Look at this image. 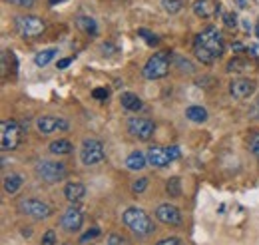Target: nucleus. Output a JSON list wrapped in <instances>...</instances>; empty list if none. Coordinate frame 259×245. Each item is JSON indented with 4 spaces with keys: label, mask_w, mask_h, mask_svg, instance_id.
<instances>
[{
    "label": "nucleus",
    "mask_w": 259,
    "mask_h": 245,
    "mask_svg": "<svg viewBox=\"0 0 259 245\" xmlns=\"http://www.w3.org/2000/svg\"><path fill=\"white\" fill-rule=\"evenodd\" d=\"M171 52L169 50H158L154 56H150V60L144 66V78L146 80H160L163 76H167L169 66H171Z\"/></svg>",
    "instance_id": "nucleus-3"
},
{
    "label": "nucleus",
    "mask_w": 259,
    "mask_h": 245,
    "mask_svg": "<svg viewBox=\"0 0 259 245\" xmlns=\"http://www.w3.org/2000/svg\"><path fill=\"white\" fill-rule=\"evenodd\" d=\"M56 54H58V50H56V48H48V50H42V52H38V54L34 56V64H36L38 68H42V66H48L50 62L56 58Z\"/></svg>",
    "instance_id": "nucleus-24"
},
{
    "label": "nucleus",
    "mask_w": 259,
    "mask_h": 245,
    "mask_svg": "<svg viewBox=\"0 0 259 245\" xmlns=\"http://www.w3.org/2000/svg\"><path fill=\"white\" fill-rule=\"evenodd\" d=\"M124 241H126V239H124L122 235H116V233H112V235L108 237V245H122Z\"/></svg>",
    "instance_id": "nucleus-35"
},
{
    "label": "nucleus",
    "mask_w": 259,
    "mask_h": 245,
    "mask_svg": "<svg viewBox=\"0 0 259 245\" xmlns=\"http://www.w3.org/2000/svg\"><path fill=\"white\" fill-rule=\"evenodd\" d=\"M20 212L24 215H28V217H32V219H36V221L48 219L50 215L54 214V210L48 203L40 201V199H24V201H20Z\"/></svg>",
    "instance_id": "nucleus-8"
},
{
    "label": "nucleus",
    "mask_w": 259,
    "mask_h": 245,
    "mask_svg": "<svg viewBox=\"0 0 259 245\" xmlns=\"http://www.w3.org/2000/svg\"><path fill=\"white\" fill-rule=\"evenodd\" d=\"M120 102H122V108H124V110H128V112H140V110H142V100L132 92L122 94Z\"/></svg>",
    "instance_id": "nucleus-21"
},
{
    "label": "nucleus",
    "mask_w": 259,
    "mask_h": 245,
    "mask_svg": "<svg viewBox=\"0 0 259 245\" xmlns=\"http://www.w3.org/2000/svg\"><path fill=\"white\" fill-rule=\"evenodd\" d=\"M224 24H226L227 28H235L237 26V16L231 14V12H226L224 14Z\"/></svg>",
    "instance_id": "nucleus-33"
},
{
    "label": "nucleus",
    "mask_w": 259,
    "mask_h": 245,
    "mask_svg": "<svg viewBox=\"0 0 259 245\" xmlns=\"http://www.w3.org/2000/svg\"><path fill=\"white\" fill-rule=\"evenodd\" d=\"M146 155H148V166H152V168H165L174 161L171 155H169V150L160 148V146H152Z\"/></svg>",
    "instance_id": "nucleus-14"
},
{
    "label": "nucleus",
    "mask_w": 259,
    "mask_h": 245,
    "mask_svg": "<svg viewBox=\"0 0 259 245\" xmlns=\"http://www.w3.org/2000/svg\"><path fill=\"white\" fill-rule=\"evenodd\" d=\"M70 64H72V58H62V60H58L56 68H58V70H66Z\"/></svg>",
    "instance_id": "nucleus-37"
},
{
    "label": "nucleus",
    "mask_w": 259,
    "mask_h": 245,
    "mask_svg": "<svg viewBox=\"0 0 259 245\" xmlns=\"http://www.w3.org/2000/svg\"><path fill=\"white\" fill-rule=\"evenodd\" d=\"M165 191L171 197H180L182 195V182H180V178H169V182L165 184Z\"/></svg>",
    "instance_id": "nucleus-25"
},
{
    "label": "nucleus",
    "mask_w": 259,
    "mask_h": 245,
    "mask_svg": "<svg viewBox=\"0 0 259 245\" xmlns=\"http://www.w3.org/2000/svg\"><path fill=\"white\" fill-rule=\"evenodd\" d=\"M4 2H8L12 6H18V8H32L36 4V0H4Z\"/></svg>",
    "instance_id": "nucleus-32"
},
{
    "label": "nucleus",
    "mask_w": 259,
    "mask_h": 245,
    "mask_svg": "<svg viewBox=\"0 0 259 245\" xmlns=\"http://www.w3.org/2000/svg\"><path fill=\"white\" fill-rule=\"evenodd\" d=\"M224 52H226V40L218 26L209 24L197 32V36L194 38V54L201 64L205 66L213 64L224 56Z\"/></svg>",
    "instance_id": "nucleus-1"
},
{
    "label": "nucleus",
    "mask_w": 259,
    "mask_h": 245,
    "mask_svg": "<svg viewBox=\"0 0 259 245\" xmlns=\"http://www.w3.org/2000/svg\"><path fill=\"white\" fill-rule=\"evenodd\" d=\"M146 187H148V180H146V178H140V180H136V182L132 184V193H134V195H140V193L146 191Z\"/></svg>",
    "instance_id": "nucleus-28"
},
{
    "label": "nucleus",
    "mask_w": 259,
    "mask_h": 245,
    "mask_svg": "<svg viewBox=\"0 0 259 245\" xmlns=\"http://www.w3.org/2000/svg\"><path fill=\"white\" fill-rule=\"evenodd\" d=\"M48 150L54 155H68V153H72L74 148H72V142H68V140H54L48 146Z\"/></svg>",
    "instance_id": "nucleus-23"
},
{
    "label": "nucleus",
    "mask_w": 259,
    "mask_h": 245,
    "mask_svg": "<svg viewBox=\"0 0 259 245\" xmlns=\"http://www.w3.org/2000/svg\"><path fill=\"white\" fill-rule=\"evenodd\" d=\"M14 30L22 38H36L46 30V24L34 14H18L14 16Z\"/></svg>",
    "instance_id": "nucleus-6"
},
{
    "label": "nucleus",
    "mask_w": 259,
    "mask_h": 245,
    "mask_svg": "<svg viewBox=\"0 0 259 245\" xmlns=\"http://www.w3.org/2000/svg\"><path fill=\"white\" fill-rule=\"evenodd\" d=\"M108 96H110V90H108V88H94V90H92V98H96L98 102L108 100Z\"/></svg>",
    "instance_id": "nucleus-31"
},
{
    "label": "nucleus",
    "mask_w": 259,
    "mask_h": 245,
    "mask_svg": "<svg viewBox=\"0 0 259 245\" xmlns=\"http://www.w3.org/2000/svg\"><path fill=\"white\" fill-rule=\"evenodd\" d=\"M64 197L70 203H80L86 197V185L80 182H68L64 185Z\"/></svg>",
    "instance_id": "nucleus-16"
},
{
    "label": "nucleus",
    "mask_w": 259,
    "mask_h": 245,
    "mask_svg": "<svg viewBox=\"0 0 259 245\" xmlns=\"http://www.w3.org/2000/svg\"><path fill=\"white\" fill-rule=\"evenodd\" d=\"M167 150H169V155H171V159H178V157H180V150H178L176 146H169Z\"/></svg>",
    "instance_id": "nucleus-39"
},
{
    "label": "nucleus",
    "mask_w": 259,
    "mask_h": 245,
    "mask_svg": "<svg viewBox=\"0 0 259 245\" xmlns=\"http://www.w3.org/2000/svg\"><path fill=\"white\" fill-rule=\"evenodd\" d=\"M247 148H249V152L253 153V155L257 157V161H259V132H251V134H249Z\"/></svg>",
    "instance_id": "nucleus-26"
},
{
    "label": "nucleus",
    "mask_w": 259,
    "mask_h": 245,
    "mask_svg": "<svg viewBox=\"0 0 259 245\" xmlns=\"http://www.w3.org/2000/svg\"><path fill=\"white\" fill-rule=\"evenodd\" d=\"M104 159H106V148H104V144L100 140L90 138V140L82 142V146H80V161L84 166L94 168V166H100Z\"/></svg>",
    "instance_id": "nucleus-7"
},
{
    "label": "nucleus",
    "mask_w": 259,
    "mask_h": 245,
    "mask_svg": "<svg viewBox=\"0 0 259 245\" xmlns=\"http://www.w3.org/2000/svg\"><path fill=\"white\" fill-rule=\"evenodd\" d=\"M36 176L46 182V184H58L68 176V170L62 161H52V159H40L34 168Z\"/></svg>",
    "instance_id": "nucleus-4"
},
{
    "label": "nucleus",
    "mask_w": 259,
    "mask_h": 245,
    "mask_svg": "<svg viewBox=\"0 0 259 245\" xmlns=\"http://www.w3.org/2000/svg\"><path fill=\"white\" fill-rule=\"evenodd\" d=\"M162 6L165 12L169 14H178L182 10V0H162Z\"/></svg>",
    "instance_id": "nucleus-27"
},
{
    "label": "nucleus",
    "mask_w": 259,
    "mask_h": 245,
    "mask_svg": "<svg viewBox=\"0 0 259 245\" xmlns=\"http://www.w3.org/2000/svg\"><path fill=\"white\" fill-rule=\"evenodd\" d=\"M192 10L197 18H211L220 12V6L213 0H195Z\"/></svg>",
    "instance_id": "nucleus-15"
},
{
    "label": "nucleus",
    "mask_w": 259,
    "mask_h": 245,
    "mask_svg": "<svg viewBox=\"0 0 259 245\" xmlns=\"http://www.w3.org/2000/svg\"><path fill=\"white\" fill-rule=\"evenodd\" d=\"M255 88H257V82L251 78H237V80L229 82V94L235 100H245V98L253 96Z\"/></svg>",
    "instance_id": "nucleus-12"
},
{
    "label": "nucleus",
    "mask_w": 259,
    "mask_h": 245,
    "mask_svg": "<svg viewBox=\"0 0 259 245\" xmlns=\"http://www.w3.org/2000/svg\"><path fill=\"white\" fill-rule=\"evenodd\" d=\"M122 221L138 237H146V235L154 233V223H152L150 215L146 214L142 208H128L122 215Z\"/></svg>",
    "instance_id": "nucleus-2"
},
{
    "label": "nucleus",
    "mask_w": 259,
    "mask_h": 245,
    "mask_svg": "<svg viewBox=\"0 0 259 245\" xmlns=\"http://www.w3.org/2000/svg\"><path fill=\"white\" fill-rule=\"evenodd\" d=\"M82 223H84V214H82V210L78 208V203H72L64 212L62 219H60L62 229L68 231V233H76V231H80Z\"/></svg>",
    "instance_id": "nucleus-11"
},
{
    "label": "nucleus",
    "mask_w": 259,
    "mask_h": 245,
    "mask_svg": "<svg viewBox=\"0 0 259 245\" xmlns=\"http://www.w3.org/2000/svg\"><path fill=\"white\" fill-rule=\"evenodd\" d=\"M231 48H233L235 52H245V50H247V48H245L243 44H239V42H235V44H231Z\"/></svg>",
    "instance_id": "nucleus-40"
},
{
    "label": "nucleus",
    "mask_w": 259,
    "mask_h": 245,
    "mask_svg": "<svg viewBox=\"0 0 259 245\" xmlns=\"http://www.w3.org/2000/svg\"><path fill=\"white\" fill-rule=\"evenodd\" d=\"M138 34H140V38H144V40H146V42H148L150 46H156V44H160V38H158V36H154L152 32H148V30H144V28H140V30H138Z\"/></svg>",
    "instance_id": "nucleus-29"
},
{
    "label": "nucleus",
    "mask_w": 259,
    "mask_h": 245,
    "mask_svg": "<svg viewBox=\"0 0 259 245\" xmlns=\"http://www.w3.org/2000/svg\"><path fill=\"white\" fill-rule=\"evenodd\" d=\"M52 6H56V4H60V2H66V0H48Z\"/></svg>",
    "instance_id": "nucleus-43"
},
{
    "label": "nucleus",
    "mask_w": 259,
    "mask_h": 245,
    "mask_svg": "<svg viewBox=\"0 0 259 245\" xmlns=\"http://www.w3.org/2000/svg\"><path fill=\"white\" fill-rule=\"evenodd\" d=\"M156 245H180V239L178 237H165V239H160Z\"/></svg>",
    "instance_id": "nucleus-36"
},
{
    "label": "nucleus",
    "mask_w": 259,
    "mask_h": 245,
    "mask_svg": "<svg viewBox=\"0 0 259 245\" xmlns=\"http://www.w3.org/2000/svg\"><path fill=\"white\" fill-rule=\"evenodd\" d=\"M251 68H253L251 60H247V58H239V56L231 58L229 64H227V72H233V74H241V72H247V70H251Z\"/></svg>",
    "instance_id": "nucleus-20"
},
{
    "label": "nucleus",
    "mask_w": 259,
    "mask_h": 245,
    "mask_svg": "<svg viewBox=\"0 0 259 245\" xmlns=\"http://www.w3.org/2000/svg\"><path fill=\"white\" fill-rule=\"evenodd\" d=\"M146 166H148V155L144 152H140V150H134V152L126 157V168L132 170V172H140V170H144Z\"/></svg>",
    "instance_id": "nucleus-17"
},
{
    "label": "nucleus",
    "mask_w": 259,
    "mask_h": 245,
    "mask_svg": "<svg viewBox=\"0 0 259 245\" xmlns=\"http://www.w3.org/2000/svg\"><path fill=\"white\" fill-rule=\"evenodd\" d=\"M54 241H56V233L50 229V231H46L44 233V237H42V243L44 245H54Z\"/></svg>",
    "instance_id": "nucleus-34"
},
{
    "label": "nucleus",
    "mask_w": 259,
    "mask_h": 245,
    "mask_svg": "<svg viewBox=\"0 0 259 245\" xmlns=\"http://www.w3.org/2000/svg\"><path fill=\"white\" fill-rule=\"evenodd\" d=\"M126 128H128V132L134 136V138H138V140H150L152 136H154V132H156V126L152 120H148V118H130L128 124H126Z\"/></svg>",
    "instance_id": "nucleus-9"
},
{
    "label": "nucleus",
    "mask_w": 259,
    "mask_h": 245,
    "mask_svg": "<svg viewBox=\"0 0 259 245\" xmlns=\"http://www.w3.org/2000/svg\"><path fill=\"white\" fill-rule=\"evenodd\" d=\"M156 217H158L162 223L171 225V227L182 225V214H180V210H178L176 206H171V203H162V206H158Z\"/></svg>",
    "instance_id": "nucleus-13"
},
{
    "label": "nucleus",
    "mask_w": 259,
    "mask_h": 245,
    "mask_svg": "<svg viewBox=\"0 0 259 245\" xmlns=\"http://www.w3.org/2000/svg\"><path fill=\"white\" fill-rule=\"evenodd\" d=\"M22 184H24V178H22L20 174H8V176L4 178L2 187H4V191H6L8 195H12V193H16V191L22 187Z\"/></svg>",
    "instance_id": "nucleus-19"
},
{
    "label": "nucleus",
    "mask_w": 259,
    "mask_h": 245,
    "mask_svg": "<svg viewBox=\"0 0 259 245\" xmlns=\"http://www.w3.org/2000/svg\"><path fill=\"white\" fill-rule=\"evenodd\" d=\"M178 64L182 66V70H184V66H186V68H188V72H194V68H192V64H190V62H188V60H184V58H178Z\"/></svg>",
    "instance_id": "nucleus-38"
},
{
    "label": "nucleus",
    "mask_w": 259,
    "mask_h": 245,
    "mask_svg": "<svg viewBox=\"0 0 259 245\" xmlns=\"http://www.w3.org/2000/svg\"><path fill=\"white\" fill-rule=\"evenodd\" d=\"M186 118H188L190 122L203 124L207 120V110L201 108V106H190V108H186Z\"/></svg>",
    "instance_id": "nucleus-22"
},
{
    "label": "nucleus",
    "mask_w": 259,
    "mask_h": 245,
    "mask_svg": "<svg viewBox=\"0 0 259 245\" xmlns=\"http://www.w3.org/2000/svg\"><path fill=\"white\" fill-rule=\"evenodd\" d=\"M255 34H257V38H259V22H257V26H255Z\"/></svg>",
    "instance_id": "nucleus-44"
},
{
    "label": "nucleus",
    "mask_w": 259,
    "mask_h": 245,
    "mask_svg": "<svg viewBox=\"0 0 259 245\" xmlns=\"http://www.w3.org/2000/svg\"><path fill=\"white\" fill-rule=\"evenodd\" d=\"M76 26H78V30L88 34V36H98V22L92 16L80 14V16L76 18Z\"/></svg>",
    "instance_id": "nucleus-18"
},
{
    "label": "nucleus",
    "mask_w": 259,
    "mask_h": 245,
    "mask_svg": "<svg viewBox=\"0 0 259 245\" xmlns=\"http://www.w3.org/2000/svg\"><path fill=\"white\" fill-rule=\"evenodd\" d=\"M98 235H100V229H98V227H92V229H88V231L80 237V243H88L90 239H96Z\"/></svg>",
    "instance_id": "nucleus-30"
},
{
    "label": "nucleus",
    "mask_w": 259,
    "mask_h": 245,
    "mask_svg": "<svg viewBox=\"0 0 259 245\" xmlns=\"http://www.w3.org/2000/svg\"><path fill=\"white\" fill-rule=\"evenodd\" d=\"M251 118L259 120V100L255 102V106H253V110H251Z\"/></svg>",
    "instance_id": "nucleus-41"
},
{
    "label": "nucleus",
    "mask_w": 259,
    "mask_h": 245,
    "mask_svg": "<svg viewBox=\"0 0 259 245\" xmlns=\"http://www.w3.org/2000/svg\"><path fill=\"white\" fill-rule=\"evenodd\" d=\"M235 2H237L239 8H245V6H247V0H235Z\"/></svg>",
    "instance_id": "nucleus-42"
},
{
    "label": "nucleus",
    "mask_w": 259,
    "mask_h": 245,
    "mask_svg": "<svg viewBox=\"0 0 259 245\" xmlns=\"http://www.w3.org/2000/svg\"><path fill=\"white\" fill-rule=\"evenodd\" d=\"M36 130L42 134V136H50L54 132H68L70 130V124L64 118H56V116H40L36 120Z\"/></svg>",
    "instance_id": "nucleus-10"
},
{
    "label": "nucleus",
    "mask_w": 259,
    "mask_h": 245,
    "mask_svg": "<svg viewBox=\"0 0 259 245\" xmlns=\"http://www.w3.org/2000/svg\"><path fill=\"white\" fill-rule=\"evenodd\" d=\"M22 126L16 120H2L0 124V144L2 152H14L22 142Z\"/></svg>",
    "instance_id": "nucleus-5"
}]
</instances>
